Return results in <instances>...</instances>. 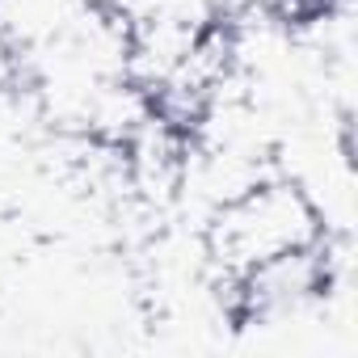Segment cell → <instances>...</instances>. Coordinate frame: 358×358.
I'll return each mask as SVG.
<instances>
[{"label":"cell","instance_id":"obj_1","mask_svg":"<svg viewBox=\"0 0 358 358\" xmlns=\"http://www.w3.org/2000/svg\"><path fill=\"white\" fill-rule=\"evenodd\" d=\"M316 241L320 228L312 203L282 182H253L249 190L232 194L211 224V253L232 278Z\"/></svg>","mask_w":358,"mask_h":358}]
</instances>
